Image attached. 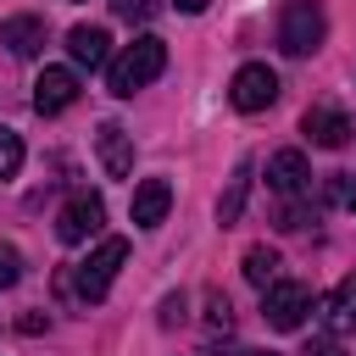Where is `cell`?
Returning a JSON list of instances; mask_svg holds the SVG:
<instances>
[{
    "mask_svg": "<svg viewBox=\"0 0 356 356\" xmlns=\"http://www.w3.org/2000/svg\"><path fill=\"white\" fill-rule=\"evenodd\" d=\"M161 72H167V44H161L156 33H139V39H134V44H128V50H122V56H117L111 67H106V89L128 100L134 89L156 83Z\"/></svg>",
    "mask_w": 356,
    "mask_h": 356,
    "instance_id": "1",
    "label": "cell"
},
{
    "mask_svg": "<svg viewBox=\"0 0 356 356\" xmlns=\"http://www.w3.org/2000/svg\"><path fill=\"white\" fill-rule=\"evenodd\" d=\"M128 261V239H100L95 250H89V261H78L72 267V295L83 300V306H95V300H106V289H111V278H117V267Z\"/></svg>",
    "mask_w": 356,
    "mask_h": 356,
    "instance_id": "2",
    "label": "cell"
},
{
    "mask_svg": "<svg viewBox=\"0 0 356 356\" xmlns=\"http://www.w3.org/2000/svg\"><path fill=\"white\" fill-rule=\"evenodd\" d=\"M323 39H328L323 6H317V0H289L284 17H278V44H284V56H312Z\"/></svg>",
    "mask_w": 356,
    "mask_h": 356,
    "instance_id": "3",
    "label": "cell"
},
{
    "mask_svg": "<svg viewBox=\"0 0 356 356\" xmlns=\"http://www.w3.org/2000/svg\"><path fill=\"white\" fill-rule=\"evenodd\" d=\"M312 306H317V300H312V289H306V284H295V278H278V284H267V289H261V317H267L278 334L300 328Z\"/></svg>",
    "mask_w": 356,
    "mask_h": 356,
    "instance_id": "4",
    "label": "cell"
},
{
    "mask_svg": "<svg viewBox=\"0 0 356 356\" xmlns=\"http://www.w3.org/2000/svg\"><path fill=\"white\" fill-rule=\"evenodd\" d=\"M100 222H106V200L89 195V189H78V195L56 211V239H61V245H83L89 234H100Z\"/></svg>",
    "mask_w": 356,
    "mask_h": 356,
    "instance_id": "5",
    "label": "cell"
},
{
    "mask_svg": "<svg viewBox=\"0 0 356 356\" xmlns=\"http://www.w3.org/2000/svg\"><path fill=\"white\" fill-rule=\"evenodd\" d=\"M228 100H234L239 111H267V106L278 100V72H273L267 61H245V67L234 72V83H228Z\"/></svg>",
    "mask_w": 356,
    "mask_h": 356,
    "instance_id": "6",
    "label": "cell"
},
{
    "mask_svg": "<svg viewBox=\"0 0 356 356\" xmlns=\"http://www.w3.org/2000/svg\"><path fill=\"white\" fill-rule=\"evenodd\" d=\"M300 134H306L317 150H339V145H350V117H345L339 106L317 100V106H306V117H300Z\"/></svg>",
    "mask_w": 356,
    "mask_h": 356,
    "instance_id": "7",
    "label": "cell"
},
{
    "mask_svg": "<svg viewBox=\"0 0 356 356\" xmlns=\"http://www.w3.org/2000/svg\"><path fill=\"white\" fill-rule=\"evenodd\" d=\"M72 100H78V72H72V67H44V72L33 78V111H39V117L67 111Z\"/></svg>",
    "mask_w": 356,
    "mask_h": 356,
    "instance_id": "8",
    "label": "cell"
},
{
    "mask_svg": "<svg viewBox=\"0 0 356 356\" xmlns=\"http://www.w3.org/2000/svg\"><path fill=\"white\" fill-rule=\"evenodd\" d=\"M95 156H100L106 178H128L134 172V134L122 122H100L95 128Z\"/></svg>",
    "mask_w": 356,
    "mask_h": 356,
    "instance_id": "9",
    "label": "cell"
},
{
    "mask_svg": "<svg viewBox=\"0 0 356 356\" xmlns=\"http://www.w3.org/2000/svg\"><path fill=\"white\" fill-rule=\"evenodd\" d=\"M167 206H172V184L167 178H139L134 200H128V217H134V228H161Z\"/></svg>",
    "mask_w": 356,
    "mask_h": 356,
    "instance_id": "10",
    "label": "cell"
},
{
    "mask_svg": "<svg viewBox=\"0 0 356 356\" xmlns=\"http://www.w3.org/2000/svg\"><path fill=\"white\" fill-rule=\"evenodd\" d=\"M267 184H273L284 200H300V195L312 189V167H306V156H300V150H278V156H267Z\"/></svg>",
    "mask_w": 356,
    "mask_h": 356,
    "instance_id": "11",
    "label": "cell"
},
{
    "mask_svg": "<svg viewBox=\"0 0 356 356\" xmlns=\"http://www.w3.org/2000/svg\"><path fill=\"white\" fill-rule=\"evenodd\" d=\"M67 56H72V67H111V39H106V28H95V22H78V28H67Z\"/></svg>",
    "mask_w": 356,
    "mask_h": 356,
    "instance_id": "12",
    "label": "cell"
},
{
    "mask_svg": "<svg viewBox=\"0 0 356 356\" xmlns=\"http://www.w3.org/2000/svg\"><path fill=\"white\" fill-rule=\"evenodd\" d=\"M0 44H6L11 56H39V50H44V17H33V11L6 17V22H0Z\"/></svg>",
    "mask_w": 356,
    "mask_h": 356,
    "instance_id": "13",
    "label": "cell"
},
{
    "mask_svg": "<svg viewBox=\"0 0 356 356\" xmlns=\"http://www.w3.org/2000/svg\"><path fill=\"white\" fill-rule=\"evenodd\" d=\"M317 312H323V323H328L334 334H356V273H350L328 300H317Z\"/></svg>",
    "mask_w": 356,
    "mask_h": 356,
    "instance_id": "14",
    "label": "cell"
},
{
    "mask_svg": "<svg viewBox=\"0 0 356 356\" xmlns=\"http://www.w3.org/2000/svg\"><path fill=\"white\" fill-rule=\"evenodd\" d=\"M250 178H256V161H250V156H239V167H234V178H228V189H222V200H217V222H222V228H228V222H239L245 195H250Z\"/></svg>",
    "mask_w": 356,
    "mask_h": 356,
    "instance_id": "15",
    "label": "cell"
},
{
    "mask_svg": "<svg viewBox=\"0 0 356 356\" xmlns=\"http://www.w3.org/2000/svg\"><path fill=\"white\" fill-rule=\"evenodd\" d=\"M239 267H245V278H250L256 289H267V284H278V267H284V261H278V250H273V245H250Z\"/></svg>",
    "mask_w": 356,
    "mask_h": 356,
    "instance_id": "16",
    "label": "cell"
},
{
    "mask_svg": "<svg viewBox=\"0 0 356 356\" xmlns=\"http://www.w3.org/2000/svg\"><path fill=\"white\" fill-rule=\"evenodd\" d=\"M323 195H328V206H339V211H356V172H334V178L323 184Z\"/></svg>",
    "mask_w": 356,
    "mask_h": 356,
    "instance_id": "17",
    "label": "cell"
},
{
    "mask_svg": "<svg viewBox=\"0 0 356 356\" xmlns=\"http://www.w3.org/2000/svg\"><path fill=\"white\" fill-rule=\"evenodd\" d=\"M17 172H22V134L0 128V178H17Z\"/></svg>",
    "mask_w": 356,
    "mask_h": 356,
    "instance_id": "18",
    "label": "cell"
},
{
    "mask_svg": "<svg viewBox=\"0 0 356 356\" xmlns=\"http://www.w3.org/2000/svg\"><path fill=\"white\" fill-rule=\"evenodd\" d=\"M206 328H211V334H228V328H234V306H228L222 289L206 295Z\"/></svg>",
    "mask_w": 356,
    "mask_h": 356,
    "instance_id": "19",
    "label": "cell"
},
{
    "mask_svg": "<svg viewBox=\"0 0 356 356\" xmlns=\"http://www.w3.org/2000/svg\"><path fill=\"white\" fill-rule=\"evenodd\" d=\"M22 278V250L17 245H0V289H11Z\"/></svg>",
    "mask_w": 356,
    "mask_h": 356,
    "instance_id": "20",
    "label": "cell"
},
{
    "mask_svg": "<svg viewBox=\"0 0 356 356\" xmlns=\"http://www.w3.org/2000/svg\"><path fill=\"white\" fill-rule=\"evenodd\" d=\"M117 17L122 22H150L156 17V0H117Z\"/></svg>",
    "mask_w": 356,
    "mask_h": 356,
    "instance_id": "21",
    "label": "cell"
},
{
    "mask_svg": "<svg viewBox=\"0 0 356 356\" xmlns=\"http://www.w3.org/2000/svg\"><path fill=\"white\" fill-rule=\"evenodd\" d=\"M278 228H306V206H300V200H289V206L278 211Z\"/></svg>",
    "mask_w": 356,
    "mask_h": 356,
    "instance_id": "22",
    "label": "cell"
},
{
    "mask_svg": "<svg viewBox=\"0 0 356 356\" xmlns=\"http://www.w3.org/2000/svg\"><path fill=\"white\" fill-rule=\"evenodd\" d=\"M178 317H184V300H178V295H167V300H161V328H172Z\"/></svg>",
    "mask_w": 356,
    "mask_h": 356,
    "instance_id": "23",
    "label": "cell"
},
{
    "mask_svg": "<svg viewBox=\"0 0 356 356\" xmlns=\"http://www.w3.org/2000/svg\"><path fill=\"white\" fill-rule=\"evenodd\" d=\"M300 356H345V350H339V345H334V339H312V345H306V350H300Z\"/></svg>",
    "mask_w": 356,
    "mask_h": 356,
    "instance_id": "24",
    "label": "cell"
},
{
    "mask_svg": "<svg viewBox=\"0 0 356 356\" xmlns=\"http://www.w3.org/2000/svg\"><path fill=\"white\" fill-rule=\"evenodd\" d=\"M172 6H178V11H189V17H195V11H206V6H211V0H172Z\"/></svg>",
    "mask_w": 356,
    "mask_h": 356,
    "instance_id": "25",
    "label": "cell"
},
{
    "mask_svg": "<svg viewBox=\"0 0 356 356\" xmlns=\"http://www.w3.org/2000/svg\"><path fill=\"white\" fill-rule=\"evenodd\" d=\"M206 356H273V350H206Z\"/></svg>",
    "mask_w": 356,
    "mask_h": 356,
    "instance_id": "26",
    "label": "cell"
}]
</instances>
